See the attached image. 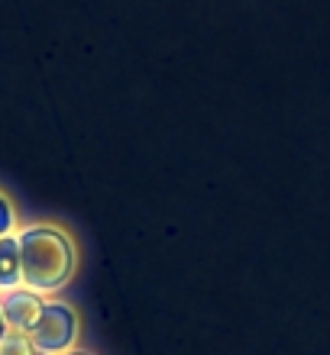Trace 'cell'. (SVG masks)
<instances>
[{
    "label": "cell",
    "instance_id": "cell-1",
    "mask_svg": "<svg viewBox=\"0 0 330 355\" xmlns=\"http://www.w3.org/2000/svg\"><path fill=\"white\" fill-rule=\"evenodd\" d=\"M19 239V271H23V288L36 294H56L75 275V243L68 239L58 226H23L17 233Z\"/></svg>",
    "mask_w": 330,
    "mask_h": 355
},
{
    "label": "cell",
    "instance_id": "cell-2",
    "mask_svg": "<svg viewBox=\"0 0 330 355\" xmlns=\"http://www.w3.org/2000/svg\"><path fill=\"white\" fill-rule=\"evenodd\" d=\"M78 339V313L68 304H46L39 323L29 333V343L39 355H65L75 349Z\"/></svg>",
    "mask_w": 330,
    "mask_h": 355
},
{
    "label": "cell",
    "instance_id": "cell-3",
    "mask_svg": "<svg viewBox=\"0 0 330 355\" xmlns=\"http://www.w3.org/2000/svg\"><path fill=\"white\" fill-rule=\"evenodd\" d=\"M42 310H46V300H42V294H36V291L17 288V291L0 294V313H3V323H7L10 333L29 336L33 327L39 323V317H42Z\"/></svg>",
    "mask_w": 330,
    "mask_h": 355
},
{
    "label": "cell",
    "instance_id": "cell-4",
    "mask_svg": "<svg viewBox=\"0 0 330 355\" xmlns=\"http://www.w3.org/2000/svg\"><path fill=\"white\" fill-rule=\"evenodd\" d=\"M23 288V271H19V239L0 236V294Z\"/></svg>",
    "mask_w": 330,
    "mask_h": 355
},
{
    "label": "cell",
    "instance_id": "cell-5",
    "mask_svg": "<svg viewBox=\"0 0 330 355\" xmlns=\"http://www.w3.org/2000/svg\"><path fill=\"white\" fill-rule=\"evenodd\" d=\"M0 355H39L36 346L29 343V336H23V333H3L0 336Z\"/></svg>",
    "mask_w": 330,
    "mask_h": 355
},
{
    "label": "cell",
    "instance_id": "cell-6",
    "mask_svg": "<svg viewBox=\"0 0 330 355\" xmlns=\"http://www.w3.org/2000/svg\"><path fill=\"white\" fill-rule=\"evenodd\" d=\"M17 233V214H13V204L0 194V236H13Z\"/></svg>",
    "mask_w": 330,
    "mask_h": 355
},
{
    "label": "cell",
    "instance_id": "cell-7",
    "mask_svg": "<svg viewBox=\"0 0 330 355\" xmlns=\"http://www.w3.org/2000/svg\"><path fill=\"white\" fill-rule=\"evenodd\" d=\"M7 333V323H3V313H0V336Z\"/></svg>",
    "mask_w": 330,
    "mask_h": 355
},
{
    "label": "cell",
    "instance_id": "cell-8",
    "mask_svg": "<svg viewBox=\"0 0 330 355\" xmlns=\"http://www.w3.org/2000/svg\"><path fill=\"white\" fill-rule=\"evenodd\" d=\"M65 355H91V352H75V349H72V352H65Z\"/></svg>",
    "mask_w": 330,
    "mask_h": 355
}]
</instances>
